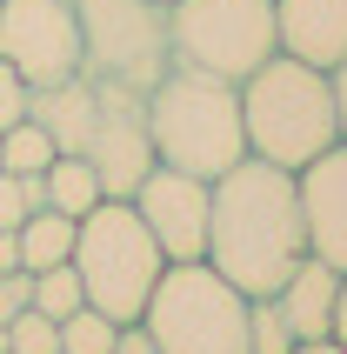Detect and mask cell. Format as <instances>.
I'll list each match as a JSON object with an SVG mask.
<instances>
[{
	"label": "cell",
	"instance_id": "cell-22",
	"mask_svg": "<svg viewBox=\"0 0 347 354\" xmlns=\"http://www.w3.org/2000/svg\"><path fill=\"white\" fill-rule=\"evenodd\" d=\"M27 114H34V87H27V80L0 60V134H7L14 120H27Z\"/></svg>",
	"mask_w": 347,
	"mask_h": 354
},
{
	"label": "cell",
	"instance_id": "cell-7",
	"mask_svg": "<svg viewBox=\"0 0 347 354\" xmlns=\"http://www.w3.org/2000/svg\"><path fill=\"white\" fill-rule=\"evenodd\" d=\"M174 67H200L221 80H247L261 60L281 54L274 0H167Z\"/></svg>",
	"mask_w": 347,
	"mask_h": 354
},
{
	"label": "cell",
	"instance_id": "cell-23",
	"mask_svg": "<svg viewBox=\"0 0 347 354\" xmlns=\"http://www.w3.org/2000/svg\"><path fill=\"white\" fill-rule=\"evenodd\" d=\"M27 308H34V274H27V268H7V274H0V328L14 315H27Z\"/></svg>",
	"mask_w": 347,
	"mask_h": 354
},
{
	"label": "cell",
	"instance_id": "cell-6",
	"mask_svg": "<svg viewBox=\"0 0 347 354\" xmlns=\"http://www.w3.org/2000/svg\"><path fill=\"white\" fill-rule=\"evenodd\" d=\"M74 268H80V288H87V308L114 315L120 328H134L154 281L167 274V254L160 241L147 234V221L134 214V201H100L94 214H80V234H74Z\"/></svg>",
	"mask_w": 347,
	"mask_h": 354
},
{
	"label": "cell",
	"instance_id": "cell-12",
	"mask_svg": "<svg viewBox=\"0 0 347 354\" xmlns=\"http://www.w3.org/2000/svg\"><path fill=\"white\" fill-rule=\"evenodd\" d=\"M274 34L281 54L334 74L347 60V0H274Z\"/></svg>",
	"mask_w": 347,
	"mask_h": 354
},
{
	"label": "cell",
	"instance_id": "cell-24",
	"mask_svg": "<svg viewBox=\"0 0 347 354\" xmlns=\"http://www.w3.org/2000/svg\"><path fill=\"white\" fill-rule=\"evenodd\" d=\"M114 354H160V348L147 341V328L134 321V328H120V348H114Z\"/></svg>",
	"mask_w": 347,
	"mask_h": 354
},
{
	"label": "cell",
	"instance_id": "cell-19",
	"mask_svg": "<svg viewBox=\"0 0 347 354\" xmlns=\"http://www.w3.org/2000/svg\"><path fill=\"white\" fill-rule=\"evenodd\" d=\"M301 348V335L288 328V315L274 308V295H254L247 308V354H294Z\"/></svg>",
	"mask_w": 347,
	"mask_h": 354
},
{
	"label": "cell",
	"instance_id": "cell-13",
	"mask_svg": "<svg viewBox=\"0 0 347 354\" xmlns=\"http://www.w3.org/2000/svg\"><path fill=\"white\" fill-rule=\"evenodd\" d=\"M334 295H341V268H328L321 254H301L294 274L274 288V308L288 315V328L301 341H328L334 328Z\"/></svg>",
	"mask_w": 347,
	"mask_h": 354
},
{
	"label": "cell",
	"instance_id": "cell-2",
	"mask_svg": "<svg viewBox=\"0 0 347 354\" xmlns=\"http://www.w3.org/2000/svg\"><path fill=\"white\" fill-rule=\"evenodd\" d=\"M34 120L54 134L60 154H80L100 174V187L127 201L140 174L154 167V134H147V87L107 74H67L54 87H34Z\"/></svg>",
	"mask_w": 347,
	"mask_h": 354
},
{
	"label": "cell",
	"instance_id": "cell-5",
	"mask_svg": "<svg viewBox=\"0 0 347 354\" xmlns=\"http://www.w3.org/2000/svg\"><path fill=\"white\" fill-rule=\"evenodd\" d=\"M247 308L254 295H241L214 261H167L140 328L160 354H247Z\"/></svg>",
	"mask_w": 347,
	"mask_h": 354
},
{
	"label": "cell",
	"instance_id": "cell-3",
	"mask_svg": "<svg viewBox=\"0 0 347 354\" xmlns=\"http://www.w3.org/2000/svg\"><path fill=\"white\" fill-rule=\"evenodd\" d=\"M241 127H247V154L301 174L308 160H321L341 140L334 74L328 67H308V60H294V54L261 60L241 80Z\"/></svg>",
	"mask_w": 347,
	"mask_h": 354
},
{
	"label": "cell",
	"instance_id": "cell-1",
	"mask_svg": "<svg viewBox=\"0 0 347 354\" xmlns=\"http://www.w3.org/2000/svg\"><path fill=\"white\" fill-rule=\"evenodd\" d=\"M308 254L301 227V187L288 167L247 154L214 180V214H207V261L241 288V295H274Z\"/></svg>",
	"mask_w": 347,
	"mask_h": 354
},
{
	"label": "cell",
	"instance_id": "cell-27",
	"mask_svg": "<svg viewBox=\"0 0 347 354\" xmlns=\"http://www.w3.org/2000/svg\"><path fill=\"white\" fill-rule=\"evenodd\" d=\"M294 354H347V348H341V341H301Z\"/></svg>",
	"mask_w": 347,
	"mask_h": 354
},
{
	"label": "cell",
	"instance_id": "cell-11",
	"mask_svg": "<svg viewBox=\"0 0 347 354\" xmlns=\"http://www.w3.org/2000/svg\"><path fill=\"white\" fill-rule=\"evenodd\" d=\"M301 227H308V254L347 274V140H334L321 160H308L301 174Z\"/></svg>",
	"mask_w": 347,
	"mask_h": 354
},
{
	"label": "cell",
	"instance_id": "cell-10",
	"mask_svg": "<svg viewBox=\"0 0 347 354\" xmlns=\"http://www.w3.org/2000/svg\"><path fill=\"white\" fill-rule=\"evenodd\" d=\"M134 214L147 221V234L160 241L167 261H207V214H214V180L200 174H180L167 160H154L140 174L134 194Z\"/></svg>",
	"mask_w": 347,
	"mask_h": 354
},
{
	"label": "cell",
	"instance_id": "cell-18",
	"mask_svg": "<svg viewBox=\"0 0 347 354\" xmlns=\"http://www.w3.org/2000/svg\"><path fill=\"white\" fill-rule=\"evenodd\" d=\"M34 308L47 321H67L74 308H87V288H80V268H74V261H60V268H40V274H34Z\"/></svg>",
	"mask_w": 347,
	"mask_h": 354
},
{
	"label": "cell",
	"instance_id": "cell-16",
	"mask_svg": "<svg viewBox=\"0 0 347 354\" xmlns=\"http://www.w3.org/2000/svg\"><path fill=\"white\" fill-rule=\"evenodd\" d=\"M54 154H60L54 134H47L34 114L14 120V127L0 134V167H7V174H47V167H54Z\"/></svg>",
	"mask_w": 347,
	"mask_h": 354
},
{
	"label": "cell",
	"instance_id": "cell-15",
	"mask_svg": "<svg viewBox=\"0 0 347 354\" xmlns=\"http://www.w3.org/2000/svg\"><path fill=\"white\" fill-rule=\"evenodd\" d=\"M40 187H47V207H60V214H94L100 201H107V187H100V174L87 167L80 154H54V167L40 174Z\"/></svg>",
	"mask_w": 347,
	"mask_h": 354
},
{
	"label": "cell",
	"instance_id": "cell-8",
	"mask_svg": "<svg viewBox=\"0 0 347 354\" xmlns=\"http://www.w3.org/2000/svg\"><path fill=\"white\" fill-rule=\"evenodd\" d=\"M80 7V67L127 87H154L174 67L167 0H74Z\"/></svg>",
	"mask_w": 347,
	"mask_h": 354
},
{
	"label": "cell",
	"instance_id": "cell-26",
	"mask_svg": "<svg viewBox=\"0 0 347 354\" xmlns=\"http://www.w3.org/2000/svg\"><path fill=\"white\" fill-rule=\"evenodd\" d=\"M334 107H341V140H347V60L334 67Z\"/></svg>",
	"mask_w": 347,
	"mask_h": 354
},
{
	"label": "cell",
	"instance_id": "cell-9",
	"mask_svg": "<svg viewBox=\"0 0 347 354\" xmlns=\"http://www.w3.org/2000/svg\"><path fill=\"white\" fill-rule=\"evenodd\" d=\"M0 60L27 87L80 74V7L74 0H0Z\"/></svg>",
	"mask_w": 347,
	"mask_h": 354
},
{
	"label": "cell",
	"instance_id": "cell-20",
	"mask_svg": "<svg viewBox=\"0 0 347 354\" xmlns=\"http://www.w3.org/2000/svg\"><path fill=\"white\" fill-rule=\"evenodd\" d=\"M0 348L7 354H60V321H47L40 308H27V315H14L7 328H0Z\"/></svg>",
	"mask_w": 347,
	"mask_h": 354
},
{
	"label": "cell",
	"instance_id": "cell-4",
	"mask_svg": "<svg viewBox=\"0 0 347 354\" xmlns=\"http://www.w3.org/2000/svg\"><path fill=\"white\" fill-rule=\"evenodd\" d=\"M147 134H154V160L200 180H221L234 160H247L241 80L200 74V67H167L147 87Z\"/></svg>",
	"mask_w": 347,
	"mask_h": 354
},
{
	"label": "cell",
	"instance_id": "cell-21",
	"mask_svg": "<svg viewBox=\"0 0 347 354\" xmlns=\"http://www.w3.org/2000/svg\"><path fill=\"white\" fill-rule=\"evenodd\" d=\"M34 207H47L40 174H7V167H0V227H20Z\"/></svg>",
	"mask_w": 347,
	"mask_h": 354
},
{
	"label": "cell",
	"instance_id": "cell-14",
	"mask_svg": "<svg viewBox=\"0 0 347 354\" xmlns=\"http://www.w3.org/2000/svg\"><path fill=\"white\" fill-rule=\"evenodd\" d=\"M20 234V268L27 274H40V268H60V261H74V234H80V221L74 214H60V207H34V214L14 227Z\"/></svg>",
	"mask_w": 347,
	"mask_h": 354
},
{
	"label": "cell",
	"instance_id": "cell-17",
	"mask_svg": "<svg viewBox=\"0 0 347 354\" xmlns=\"http://www.w3.org/2000/svg\"><path fill=\"white\" fill-rule=\"evenodd\" d=\"M120 348V321L100 308H74L60 321V354H114Z\"/></svg>",
	"mask_w": 347,
	"mask_h": 354
},
{
	"label": "cell",
	"instance_id": "cell-25",
	"mask_svg": "<svg viewBox=\"0 0 347 354\" xmlns=\"http://www.w3.org/2000/svg\"><path fill=\"white\" fill-rule=\"evenodd\" d=\"M328 341H341V348H347V274H341V295H334V328H328Z\"/></svg>",
	"mask_w": 347,
	"mask_h": 354
}]
</instances>
